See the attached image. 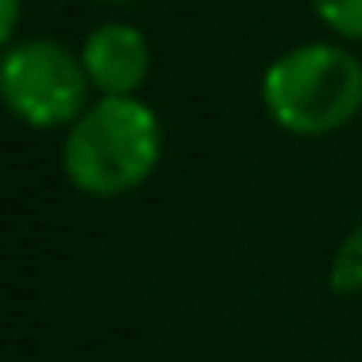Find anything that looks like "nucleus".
Masks as SVG:
<instances>
[{"label":"nucleus","instance_id":"obj_1","mask_svg":"<svg viewBox=\"0 0 362 362\" xmlns=\"http://www.w3.org/2000/svg\"><path fill=\"white\" fill-rule=\"evenodd\" d=\"M160 118L139 97H97L64 135V173L89 198H118L152 177Z\"/></svg>","mask_w":362,"mask_h":362},{"label":"nucleus","instance_id":"obj_2","mask_svg":"<svg viewBox=\"0 0 362 362\" xmlns=\"http://www.w3.org/2000/svg\"><path fill=\"white\" fill-rule=\"evenodd\" d=\"M262 101L299 139L333 135L362 110V64L337 42H303L266 68Z\"/></svg>","mask_w":362,"mask_h":362},{"label":"nucleus","instance_id":"obj_6","mask_svg":"<svg viewBox=\"0 0 362 362\" xmlns=\"http://www.w3.org/2000/svg\"><path fill=\"white\" fill-rule=\"evenodd\" d=\"M312 13H316L337 38L362 42V0H312Z\"/></svg>","mask_w":362,"mask_h":362},{"label":"nucleus","instance_id":"obj_8","mask_svg":"<svg viewBox=\"0 0 362 362\" xmlns=\"http://www.w3.org/2000/svg\"><path fill=\"white\" fill-rule=\"evenodd\" d=\"M101 4H131V0H101Z\"/></svg>","mask_w":362,"mask_h":362},{"label":"nucleus","instance_id":"obj_4","mask_svg":"<svg viewBox=\"0 0 362 362\" xmlns=\"http://www.w3.org/2000/svg\"><path fill=\"white\" fill-rule=\"evenodd\" d=\"M85 76L101 97H135L152 72V47L148 38L127 21L97 25L81 47Z\"/></svg>","mask_w":362,"mask_h":362},{"label":"nucleus","instance_id":"obj_5","mask_svg":"<svg viewBox=\"0 0 362 362\" xmlns=\"http://www.w3.org/2000/svg\"><path fill=\"white\" fill-rule=\"evenodd\" d=\"M329 286L337 295H358L362 291V223L337 245L333 266H329Z\"/></svg>","mask_w":362,"mask_h":362},{"label":"nucleus","instance_id":"obj_3","mask_svg":"<svg viewBox=\"0 0 362 362\" xmlns=\"http://www.w3.org/2000/svg\"><path fill=\"white\" fill-rule=\"evenodd\" d=\"M89 89L81 55L55 38H21L0 55V101L34 131L72 127L93 105Z\"/></svg>","mask_w":362,"mask_h":362},{"label":"nucleus","instance_id":"obj_7","mask_svg":"<svg viewBox=\"0 0 362 362\" xmlns=\"http://www.w3.org/2000/svg\"><path fill=\"white\" fill-rule=\"evenodd\" d=\"M17 21H21V0H0V47H13Z\"/></svg>","mask_w":362,"mask_h":362}]
</instances>
